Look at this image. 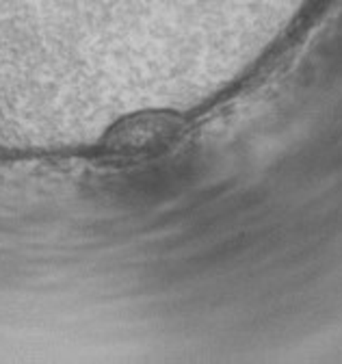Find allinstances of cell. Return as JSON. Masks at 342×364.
Wrapping results in <instances>:
<instances>
[{
  "instance_id": "1",
  "label": "cell",
  "mask_w": 342,
  "mask_h": 364,
  "mask_svg": "<svg viewBox=\"0 0 342 364\" xmlns=\"http://www.w3.org/2000/svg\"><path fill=\"white\" fill-rule=\"evenodd\" d=\"M169 128L165 126L162 117H137L126 122V128L113 130V146L115 150H123V152H143L148 148H156L158 144H162V134Z\"/></svg>"
}]
</instances>
